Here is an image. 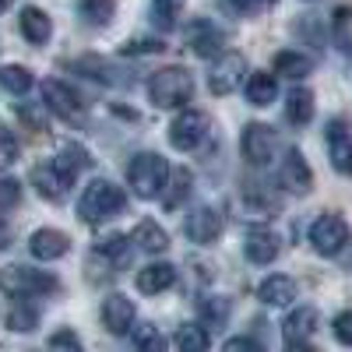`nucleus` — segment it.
I'll return each mask as SVG.
<instances>
[{"instance_id": "1", "label": "nucleus", "mask_w": 352, "mask_h": 352, "mask_svg": "<svg viewBox=\"0 0 352 352\" xmlns=\"http://www.w3.org/2000/svg\"><path fill=\"white\" fill-rule=\"evenodd\" d=\"M127 184H131L134 197H141V201L162 197V190L169 184V162L159 152H138L127 162Z\"/></svg>"}, {"instance_id": "2", "label": "nucleus", "mask_w": 352, "mask_h": 352, "mask_svg": "<svg viewBox=\"0 0 352 352\" xmlns=\"http://www.w3.org/2000/svg\"><path fill=\"white\" fill-rule=\"evenodd\" d=\"M124 204H127V194L113 180H92L78 197V215L88 226H99V222H106L113 215H120Z\"/></svg>"}, {"instance_id": "3", "label": "nucleus", "mask_w": 352, "mask_h": 352, "mask_svg": "<svg viewBox=\"0 0 352 352\" xmlns=\"http://www.w3.org/2000/svg\"><path fill=\"white\" fill-rule=\"evenodd\" d=\"M194 96V74L180 64L162 67L148 78V99L159 109H180L184 102H190Z\"/></svg>"}, {"instance_id": "4", "label": "nucleus", "mask_w": 352, "mask_h": 352, "mask_svg": "<svg viewBox=\"0 0 352 352\" xmlns=\"http://www.w3.org/2000/svg\"><path fill=\"white\" fill-rule=\"evenodd\" d=\"M60 289L50 272H36V268H25V264H8V268H0V292L4 296H50V292Z\"/></svg>"}, {"instance_id": "5", "label": "nucleus", "mask_w": 352, "mask_h": 352, "mask_svg": "<svg viewBox=\"0 0 352 352\" xmlns=\"http://www.w3.org/2000/svg\"><path fill=\"white\" fill-rule=\"evenodd\" d=\"M212 134V120L201 109H180L169 124V144L176 152H197Z\"/></svg>"}, {"instance_id": "6", "label": "nucleus", "mask_w": 352, "mask_h": 352, "mask_svg": "<svg viewBox=\"0 0 352 352\" xmlns=\"http://www.w3.org/2000/svg\"><path fill=\"white\" fill-rule=\"evenodd\" d=\"M43 106L60 116L64 124H85V102L78 99L74 88L64 85L60 78H46L43 81Z\"/></svg>"}, {"instance_id": "7", "label": "nucleus", "mask_w": 352, "mask_h": 352, "mask_svg": "<svg viewBox=\"0 0 352 352\" xmlns=\"http://www.w3.org/2000/svg\"><path fill=\"white\" fill-rule=\"evenodd\" d=\"M307 240H310V247L320 257H335L349 243V226H345L342 215H331V212L328 215H317L314 226H310V232H307Z\"/></svg>"}, {"instance_id": "8", "label": "nucleus", "mask_w": 352, "mask_h": 352, "mask_svg": "<svg viewBox=\"0 0 352 352\" xmlns=\"http://www.w3.org/2000/svg\"><path fill=\"white\" fill-rule=\"evenodd\" d=\"M240 85H247V56L229 50V53H219V60L208 74V92L212 96H232Z\"/></svg>"}, {"instance_id": "9", "label": "nucleus", "mask_w": 352, "mask_h": 352, "mask_svg": "<svg viewBox=\"0 0 352 352\" xmlns=\"http://www.w3.org/2000/svg\"><path fill=\"white\" fill-rule=\"evenodd\" d=\"M28 184L36 187V194H39L43 201L60 204V201L71 194L74 176H67V173L60 169V162H56V159H43L39 166H32V176H28Z\"/></svg>"}, {"instance_id": "10", "label": "nucleus", "mask_w": 352, "mask_h": 352, "mask_svg": "<svg viewBox=\"0 0 352 352\" xmlns=\"http://www.w3.org/2000/svg\"><path fill=\"white\" fill-rule=\"evenodd\" d=\"M240 152L250 166H268L278 152V134L268 127V124H247L243 134H240Z\"/></svg>"}, {"instance_id": "11", "label": "nucleus", "mask_w": 352, "mask_h": 352, "mask_svg": "<svg viewBox=\"0 0 352 352\" xmlns=\"http://www.w3.org/2000/svg\"><path fill=\"white\" fill-rule=\"evenodd\" d=\"M222 212L212 208V204H194V208L187 212V222H184V232H187V240L197 243V247H212L219 236H222Z\"/></svg>"}, {"instance_id": "12", "label": "nucleus", "mask_w": 352, "mask_h": 352, "mask_svg": "<svg viewBox=\"0 0 352 352\" xmlns=\"http://www.w3.org/2000/svg\"><path fill=\"white\" fill-rule=\"evenodd\" d=\"M278 184H282L289 194H296V197H303V194L314 190V169H310V162L303 159L300 148H289V152H285V159H282V166H278Z\"/></svg>"}, {"instance_id": "13", "label": "nucleus", "mask_w": 352, "mask_h": 352, "mask_svg": "<svg viewBox=\"0 0 352 352\" xmlns=\"http://www.w3.org/2000/svg\"><path fill=\"white\" fill-rule=\"evenodd\" d=\"M102 324H106V331L109 335H116V338H124V335H131L134 331V317H138V310H134V303L124 296V292H109V296L102 300Z\"/></svg>"}, {"instance_id": "14", "label": "nucleus", "mask_w": 352, "mask_h": 352, "mask_svg": "<svg viewBox=\"0 0 352 352\" xmlns=\"http://www.w3.org/2000/svg\"><path fill=\"white\" fill-rule=\"evenodd\" d=\"M317 331V310L314 307H296L285 320H282V338L285 349H307L310 338Z\"/></svg>"}, {"instance_id": "15", "label": "nucleus", "mask_w": 352, "mask_h": 352, "mask_svg": "<svg viewBox=\"0 0 352 352\" xmlns=\"http://www.w3.org/2000/svg\"><path fill=\"white\" fill-rule=\"evenodd\" d=\"M222 43H226V32L215 21H208V18H194L190 21V28H187V50H194L197 56H215L222 50Z\"/></svg>"}, {"instance_id": "16", "label": "nucleus", "mask_w": 352, "mask_h": 352, "mask_svg": "<svg viewBox=\"0 0 352 352\" xmlns=\"http://www.w3.org/2000/svg\"><path fill=\"white\" fill-rule=\"evenodd\" d=\"M28 250H32V257L36 261H60L67 250H71V240H67V232H60V229H36L32 236H28Z\"/></svg>"}, {"instance_id": "17", "label": "nucleus", "mask_w": 352, "mask_h": 352, "mask_svg": "<svg viewBox=\"0 0 352 352\" xmlns=\"http://www.w3.org/2000/svg\"><path fill=\"white\" fill-rule=\"evenodd\" d=\"M243 204H247V212H250L254 219H272V215L282 208V197H278L268 184L250 180V184H243Z\"/></svg>"}, {"instance_id": "18", "label": "nucleus", "mask_w": 352, "mask_h": 352, "mask_svg": "<svg viewBox=\"0 0 352 352\" xmlns=\"http://www.w3.org/2000/svg\"><path fill=\"white\" fill-rule=\"evenodd\" d=\"M278 250H282V240L275 236L272 229H250L243 236V254L254 264H272L278 257Z\"/></svg>"}, {"instance_id": "19", "label": "nucleus", "mask_w": 352, "mask_h": 352, "mask_svg": "<svg viewBox=\"0 0 352 352\" xmlns=\"http://www.w3.org/2000/svg\"><path fill=\"white\" fill-rule=\"evenodd\" d=\"M18 25H21V36L32 43V46H46L50 36H53V21H50V14H46L43 8H32V4L21 8Z\"/></svg>"}, {"instance_id": "20", "label": "nucleus", "mask_w": 352, "mask_h": 352, "mask_svg": "<svg viewBox=\"0 0 352 352\" xmlns=\"http://www.w3.org/2000/svg\"><path fill=\"white\" fill-rule=\"evenodd\" d=\"M173 285H176V268L169 261H155V264L138 272V289L144 292V296H159V292H166Z\"/></svg>"}, {"instance_id": "21", "label": "nucleus", "mask_w": 352, "mask_h": 352, "mask_svg": "<svg viewBox=\"0 0 352 352\" xmlns=\"http://www.w3.org/2000/svg\"><path fill=\"white\" fill-rule=\"evenodd\" d=\"M328 155L331 166L345 176H352V134L345 131V124H328Z\"/></svg>"}, {"instance_id": "22", "label": "nucleus", "mask_w": 352, "mask_h": 352, "mask_svg": "<svg viewBox=\"0 0 352 352\" xmlns=\"http://www.w3.org/2000/svg\"><path fill=\"white\" fill-rule=\"evenodd\" d=\"M257 300L264 307H289L296 300V282L289 275H268L261 285H257Z\"/></svg>"}, {"instance_id": "23", "label": "nucleus", "mask_w": 352, "mask_h": 352, "mask_svg": "<svg viewBox=\"0 0 352 352\" xmlns=\"http://www.w3.org/2000/svg\"><path fill=\"white\" fill-rule=\"evenodd\" d=\"M81 74H88L92 81H99V85H113V88H120V85H127V71L124 67H116V64H109V60H102V56H81V60L74 64Z\"/></svg>"}, {"instance_id": "24", "label": "nucleus", "mask_w": 352, "mask_h": 352, "mask_svg": "<svg viewBox=\"0 0 352 352\" xmlns=\"http://www.w3.org/2000/svg\"><path fill=\"white\" fill-rule=\"evenodd\" d=\"M131 240H134V247L144 250V254H162V250L169 247L166 229H162L155 219H141V222L134 226V232H131Z\"/></svg>"}, {"instance_id": "25", "label": "nucleus", "mask_w": 352, "mask_h": 352, "mask_svg": "<svg viewBox=\"0 0 352 352\" xmlns=\"http://www.w3.org/2000/svg\"><path fill=\"white\" fill-rule=\"evenodd\" d=\"M314 109H317V102H314L310 88H292V92L285 96V120L292 127H307L314 120Z\"/></svg>"}, {"instance_id": "26", "label": "nucleus", "mask_w": 352, "mask_h": 352, "mask_svg": "<svg viewBox=\"0 0 352 352\" xmlns=\"http://www.w3.org/2000/svg\"><path fill=\"white\" fill-rule=\"evenodd\" d=\"M310 71H314V60H310L307 53H300V50H282V53H275V74H282V78H289V81H303Z\"/></svg>"}, {"instance_id": "27", "label": "nucleus", "mask_w": 352, "mask_h": 352, "mask_svg": "<svg viewBox=\"0 0 352 352\" xmlns=\"http://www.w3.org/2000/svg\"><path fill=\"white\" fill-rule=\"evenodd\" d=\"M278 99V81L268 71H254L247 78V102L250 106H272Z\"/></svg>"}, {"instance_id": "28", "label": "nucleus", "mask_w": 352, "mask_h": 352, "mask_svg": "<svg viewBox=\"0 0 352 352\" xmlns=\"http://www.w3.org/2000/svg\"><path fill=\"white\" fill-rule=\"evenodd\" d=\"M74 8L92 28H106L116 18V0H74Z\"/></svg>"}, {"instance_id": "29", "label": "nucleus", "mask_w": 352, "mask_h": 352, "mask_svg": "<svg viewBox=\"0 0 352 352\" xmlns=\"http://www.w3.org/2000/svg\"><path fill=\"white\" fill-rule=\"evenodd\" d=\"M53 159L60 162V169H64L67 176H74V180H78V173H85L88 166H92V155H88V148H81L78 141H64L60 152H56Z\"/></svg>"}, {"instance_id": "30", "label": "nucleus", "mask_w": 352, "mask_h": 352, "mask_svg": "<svg viewBox=\"0 0 352 352\" xmlns=\"http://www.w3.org/2000/svg\"><path fill=\"white\" fill-rule=\"evenodd\" d=\"M96 250H99L106 261H113V268H127V264H131V250H134V240H131V236H120V232H113V236H106V240L96 243Z\"/></svg>"}, {"instance_id": "31", "label": "nucleus", "mask_w": 352, "mask_h": 352, "mask_svg": "<svg viewBox=\"0 0 352 352\" xmlns=\"http://www.w3.org/2000/svg\"><path fill=\"white\" fill-rule=\"evenodd\" d=\"M8 328L18 331V335L36 331V328H39V310H36V307H28L25 296H18V303L8 310Z\"/></svg>"}, {"instance_id": "32", "label": "nucleus", "mask_w": 352, "mask_h": 352, "mask_svg": "<svg viewBox=\"0 0 352 352\" xmlns=\"http://www.w3.org/2000/svg\"><path fill=\"white\" fill-rule=\"evenodd\" d=\"M32 85H36V78H32V71H28V67H21V64L0 67V88H8L11 96H25Z\"/></svg>"}, {"instance_id": "33", "label": "nucleus", "mask_w": 352, "mask_h": 352, "mask_svg": "<svg viewBox=\"0 0 352 352\" xmlns=\"http://www.w3.org/2000/svg\"><path fill=\"white\" fill-rule=\"evenodd\" d=\"M331 39L342 53H352V8H335L331 14Z\"/></svg>"}, {"instance_id": "34", "label": "nucleus", "mask_w": 352, "mask_h": 352, "mask_svg": "<svg viewBox=\"0 0 352 352\" xmlns=\"http://www.w3.org/2000/svg\"><path fill=\"white\" fill-rule=\"evenodd\" d=\"M190 173L187 169H176V173H169V184L166 187H173V190H162V204L166 208H180V201L190 194Z\"/></svg>"}, {"instance_id": "35", "label": "nucleus", "mask_w": 352, "mask_h": 352, "mask_svg": "<svg viewBox=\"0 0 352 352\" xmlns=\"http://www.w3.org/2000/svg\"><path fill=\"white\" fill-rule=\"evenodd\" d=\"M208 345H212L208 331L197 328V324H184L180 331H176V349L180 352H204Z\"/></svg>"}, {"instance_id": "36", "label": "nucleus", "mask_w": 352, "mask_h": 352, "mask_svg": "<svg viewBox=\"0 0 352 352\" xmlns=\"http://www.w3.org/2000/svg\"><path fill=\"white\" fill-rule=\"evenodd\" d=\"M18 152H21L18 134H14L8 124H0V169H11V166L18 162Z\"/></svg>"}, {"instance_id": "37", "label": "nucleus", "mask_w": 352, "mask_h": 352, "mask_svg": "<svg viewBox=\"0 0 352 352\" xmlns=\"http://www.w3.org/2000/svg\"><path fill=\"white\" fill-rule=\"evenodd\" d=\"M201 317L208 320V324L222 328L226 320H229V300H222V296H208V300H201Z\"/></svg>"}, {"instance_id": "38", "label": "nucleus", "mask_w": 352, "mask_h": 352, "mask_svg": "<svg viewBox=\"0 0 352 352\" xmlns=\"http://www.w3.org/2000/svg\"><path fill=\"white\" fill-rule=\"evenodd\" d=\"M18 201H21V184L11 176H0V212L18 208Z\"/></svg>"}, {"instance_id": "39", "label": "nucleus", "mask_w": 352, "mask_h": 352, "mask_svg": "<svg viewBox=\"0 0 352 352\" xmlns=\"http://www.w3.org/2000/svg\"><path fill=\"white\" fill-rule=\"evenodd\" d=\"M180 14H184V0H155V18L162 28H173Z\"/></svg>"}, {"instance_id": "40", "label": "nucleus", "mask_w": 352, "mask_h": 352, "mask_svg": "<svg viewBox=\"0 0 352 352\" xmlns=\"http://www.w3.org/2000/svg\"><path fill=\"white\" fill-rule=\"evenodd\" d=\"M134 349H144V352H162V349H166V338H162L152 324H144V328H138V335H134Z\"/></svg>"}, {"instance_id": "41", "label": "nucleus", "mask_w": 352, "mask_h": 352, "mask_svg": "<svg viewBox=\"0 0 352 352\" xmlns=\"http://www.w3.org/2000/svg\"><path fill=\"white\" fill-rule=\"evenodd\" d=\"M278 4V0H232V8H236L240 14L254 18V14H264V11H272Z\"/></svg>"}, {"instance_id": "42", "label": "nucleus", "mask_w": 352, "mask_h": 352, "mask_svg": "<svg viewBox=\"0 0 352 352\" xmlns=\"http://www.w3.org/2000/svg\"><path fill=\"white\" fill-rule=\"evenodd\" d=\"M331 331H335V338L342 345H352V310H345V314H338L331 320Z\"/></svg>"}, {"instance_id": "43", "label": "nucleus", "mask_w": 352, "mask_h": 352, "mask_svg": "<svg viewBox=\"0 0 352 352\" xmlns=\"http://www.w3.org/2000/svg\"><path fill=\"white\" fill-rule=\"evenodd\" d=\"M50 349H81V338H78V331H71V328H60L56 335H50Z\"/></svg>"}, {"instance_id": "44", "label": "nucleus", "mask_w": 352, "mask_h": 352, "mask_svg": "<svg viewBox=\"0 0 352 352\" xmlns=\"http://www.w3.org/2000/svg\"><path fill=\"white\" fill-rule=\"evenodd\" d=\"M155 50H162V43L159 39H131L127 46H124V53H155Z\"/></svg>"}, {"instance_id": "45", "label": "nucleus", "mask_w": 352, "mask_h": 352, "mask_svg": "<svg viewBox=\"0 0 352 352\" xmlns=\"http://www.w3.org/2000/svg\"><path fill=\"white\" fill-rule=\"evenodd\" d=\"M226 349H229V352H240V349H254V352H257V349H261V342H257V338H250V335H240V338H229V342H226Z\"/></svg>"}, {"instance_id": "46", "label": "nucleus", "mask_w": 352, "mask_h": 352, "mask_svg": "<svg viewBox=\"0 0 352 352\" xmlns=\"http://www.w3.org/2000/svg\"><path fill=\"white\" fill-rule=\"evenodd\" d=\"M8 247H11V226L0 219V250H8Z\"/></svg>"}, {"instance_id": "47", "label": "nucleus", "mask_w": 352, "mask_h": 352, "mask_svg": "<svg viewBox=\"0 0 352 352\" xmlns=\"http://www.w3.org/2000/svg\"><path fill=\"white\" fill-rule=\"evenodd\" d=\"M11 4H14V0H0V11H8Z\"/></svg>"}]
</instances>
